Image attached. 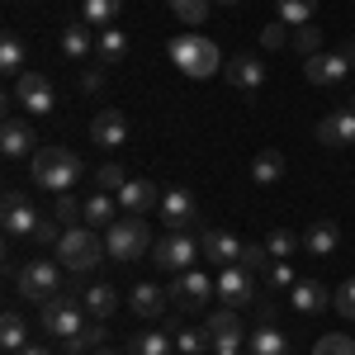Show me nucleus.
Returning <instances> with one entry per match:
<instances>
[{
  "mask_svg": "<svg viewBox=\"0 0 355 355\" xmlns=\"http://www.w3.org/2000/svg\"><path fill=\"white\" fill-rule=\"evenodd\" d=\"M251 180H256V185H275V180H284V152H275V147L256 152V157H251Z\"/></svg>",
  "mask_w": 355,
  "mask_h": 355,
  "instance_id": "nucleus-24",
  "label": "nucleus"
},
{
  "mask_svg": "<svg viewBox=\"0 0 355 355\" xmlns=\"http://www.w3.org/2000/svg\"><path fill=\"white\" fill-rule=\"evenodd\" d=\"M218 5H242V0H218Z\"/></svg>",
  "mask_w": 355,
  "mask_h": 355,
  "instance_id": "nucleus-53",
  "label": "nucleus"
},
{
  "mask_svg": "<svg viewBox=\"0 0 355 355\" xmlns=\"http://www.w3.org/2000/svg\"><path fill=\"white\" fill-rule=\"evenodd\" d=\"M33 180L53 194H67L81 180V157L67 152V147H38L33 152Z\"/></svg>",
  "mask_w": 355,
  "mask_h": 355,
  "instance_id": "nucleus-2",
  "label": "nucleus"
},
{
  "mask_svg": "<svg viewBox=\"0 0 355 355\" xmlns=\"http://www.w3.org/2000/svg\"><path fill=\"white\" fill-rule=\"evenodd\" d=\"M95 57H100V67L123 62V57H128V33H123V28H100V38H95Z\"/></svg>",
  "mask_w": 355,
  "mask_h": 355,
  "instance_id": "nucleus-23",
  "label": "nucleus"
},
{
  "mask_svg": "<svg viewBox=\"0 0 355 355\" xmlns=\"http://www.w3.org/2000/svg\"><path fill=\"white\" fill-rule=\"evenodd\" d=\"M166 5H171V10H175V15H180L185 24H204V19H209V5H214V0H166Z\"/></svg>",
  "mask_w": 355,
  "mask_h": 355,
  "instance_id": "nucleus-39",
  "label": "nucleus"
},
{
  "mask_svg": "<svg viewBox=\"0 0 355 355\" xmlns=\"http://www.w3.org/2000/svg\"><path fill=\"white\" fill-rule=\"evenodd\" d=\"M100 346H105V322H100V318H90V322L67 341V355H95Z\"/></svg>",
  "mask_w": 355,
  "mask_h": 355,
  "instance_id": "nucleus-28",
  "label": "nucleus"
},
{
  "mask_svg": "<svg viewBox=\"0 0 355 355\" xmlns=\"http://www.w3.org/2000/svg\"><path fill=\"white\" fill-rule=\"evenodd\" d=\"M294 48H299L303 57H318V53H322V28H313V24L294 28Z\"/></svg>",
  "mask_w": 355,
  "mask_h": 355,
  "instance_id": "nucleus-42",
  "label": "nucleus"
},
{
  "mask_svg": "<svg viewBox=\"0 0 355 355\" xmlns=\"http://www.w3.org/2000/svg\"><path fill=\"white\" fill-rule=\"evenodd\" d=\"M33 227H38V214H33V204L5 209V237H10V242H15V237H33Z\"/></svg>",
  "mask_w": 355,
  "mask_h": 355,
  "instance_id": "nucleus-32",
  "label": "nucleus"
},
{
  "mask_svg": "<svg viewBox=\"0 0 355 355\" xmlns=\"http://www.w3.org/2000/svg\"><path fill=\"white\" fill-rule=\"evenodd\" d=\"M261 43H266L270 53H279V48L289 43V24H266L261 28Z\"/></svg>",
  "mask_w": 355,
  "mask_h": 355,
  "instance_id": "nucleus-47",
  "label": "nucleus"
},
{
  "mask_svg": "<svg viewBox=\"0 0 355 355\" xmlns=\"http://www.w3.org/2000/svg\"><path fill=\"white\" fill-rule=\"evenodd\" d=\"M90 48H95V38H90V24H67V28H62V53L71 57V62H81Z\"/></svg>",
  "mask_w": 355,
  "mask_h": 355,
  "instance_id": "nucleus-33",
  "label": "nucleus"
},
{
  "mask_svg": "<svg viewBox=\"0 0 355 355\" xmlns=\"http://www.w3.org/2000/svg\"><path fill=\"white\" fill-rule=\"evenodd\" d=\"M308 19H313V5H308V0H279V24L303 28Z\"/></svg>",
  "mask_w": 355,
  "mask_h": 355,
  "instance_id": "nucleus-38",
  "label": "nucleus"
},
{
  "mask_svg": "<svg viewBox=\"0 0 355 355\" xmlns=\"http://www.w3.org/2000/svg\"><path fill=\"white\" fill-rule=\"evenodd\" d=\"M171 62L190 76V81H209V76H218L223 67V53L214 38H204V33H180V38H171Z\"/></svg>",
  "mask_w": 355,
  "mask_h": 355,
  "instance_id": "nucleus-1",
  "label": "nucleus"
},
{
  "mask_svg": "<svg viewBox=\"0 0 355 355\" xmlns=\"http://www.w3.org/2000/svg\"><path fill=\"white\" fill-rule=\"evenodd\" d=\"M0 341H5V351H10V355H19L28 346V327H24L19 313H5V318H0Z\"/></svg>",
  "mask_w": 355,
  "mask_h": 355,
  "instance_id": "nucleus-34",
  "label": "nucleus"
},
{
  "mask_svg": "<svg viewBox=\"0 0 355 355\" xmlns=\"http://www.w3.org/2000/svg\"><path fill=\"white\" fill-rule=\"evenodd\" d=\"M214 355H251L246 346H214Z\"/></svg>",
  "mask_w": 355,
  "mask_h": 355,
  "instance_id": "nucleus-50",
  "label": "nucleus"
},
{
  "mask_svg": "<svg viewBox=\"0 0 355 355\" xmlns=\"http://www.w3.org/2000/svg\"><path fill=\"white\" fill-rule=\"evenodd\" d=\"M214 289H218V279H214V275L185 270V275H175V279H171L166 299H171V308H175V313H199V308L209 303V294H214Z\"/></svg>",
  "mask_w": 355,
  "mask_h": 355,
  "instance_id": "nucleus-8",
  "label": "nucleus"
},
{
  "mask_svg": "<svg viewBox=\"0 0 355 355\" xmlns=\"http://www.w3.org/2000/svg\"><path fill=\"white\" fill-rule=\"evenodd\" d=\"M204 327H209V336H214V346H251L242 322H237V308H218Z\"/></svg>",
  "mask_w": 355,
  "mask_h": 355,
  "instance_id": "nucleus-19",
  "label": "nucleus"
},
{
  "mask_svg": "<svg viewBox=\"0 0 355 355\" xmlns=\"http://www.w3.org/2000/svg\"><path fill=\"white\" fill-rule=\"evenodd\" d=\"M15 105H24L28 114H53L57 110V90L43 71H24L15 81Z\"/></svg>",
  "mask_w": 355,
  "mask_h": 355,
  "instance_id": "nucleus-9",
  "label": "nucleus"
},
{
  "mask_svg": "<svg viewBox=\"0 0 355 355\" xmlns=\"http://www.w3.org/2000/svg\"><path fill=\"white\" fill-rule=\"evenodd\" d=\"M199 261V237L194 232H166L162 242H152V266L166 275H185Z\"/></svg>",
  "mask_w": 355,
  "mask_h": 355,
  "instance_id": "nucleus-7",
  "label": "nucleus"
},
{
  "mask_svg": "<svg viewBox=\"0 0 355 355\" xmlns=\"http://www.w3.org/2000/svg\"><path fill=\"white\" fill-rule=\"evenodd\" d=\"M105 251H110L114 261H137L142 251H152V232H147V223L119 214V218L105 227Z\"/></svg>",
  "mask_w": 355,
  "mask_h": 355,
  "instance_id": "nucleus-5",
  "label": "nucleus"
},
{
  "mask_svg": "<svg viewBox=\"0 0 355 355\" xmlns=\"http://www.w3.org/2000/svg\"><path fill=\"white\" fill-rule=\"evenodd\" d=\"M171 341H175V331H171V327L137 331V336H133V355H171Z\"/></svg>",
  "mask_w": 355,
  "mask_h": 355,
  "instance_id": "nucleus-35",
  "label": "nucleus"
},
{
  "mask_svg": "<svg viewBox=\"0 0 355 355\" xmlns=\"http://www.w3.org/2000/svg\"><path fill=\"white\" fill-rule=\"evenodd\" d=\"M119 214H123V209H119V194H110V190H100V194L85 199V227H95V232L110 227Z\"/></svg>",
  "mask_w": 355,
  "mask_h": 355,
  "instance_id": "nucleus-21",
  "label": "nucleus"
},
{
  "mask_svg": "<svg viewBox=\"0 0 355 355\" xmlns=\"http://www.w3.org/2000/svg\"><path fill=\"white\" fill-rule=\"evenodd\" d=\"M81 303H85V313H90V318H100V322H105L114 308H119V294H114V284H90V289L81 294Z\"/></svg>",
  "mask_w": 355,
  "mask_h": 355,
  "instance_id": "nucleus-26",
  "label": "nucleus"
},
{
  "mask_svg": "<svg viewBox=\"0 0 355 355\" xmlns=\"http://www.w3.org/2000/svg\"><path fill=\"white\" fill-rule=\"evenodd\" d=\"M62 261H48V256H33L28 266H19L15 275V289H19V299H33V303H48L53 294H62Z\"/></svg>",
  "mask_w": 355,
  "mask_h": 355,
  "instance_id": "nucleus-4",
  "label": "nucleus"
},
{
  "mask_svg": "<svg viewBox=\"0 0 355 355\" xmlns=\"http://www.w3.org/2000/svg\"><path fill=\"white\" fill-rule=\"evenodd\" d=\"M100 85H105V71H100V67H90V71L81 76V90H85V95H95Z\"/></svg>",
  "mask_w": 355,
  "mask_h": 355,
  "instance_id": "nucleus-48",
  "label": "nucleus"
},
{
  "mask_svg": "<svg viewBox=\"0 0 355 355\" xmlns=\"http://www.w3.org/2000/svg\"><path fill=\"white\" fill-rule=\"evenodd\" d=\"M308 5H318V0H308Z\"/></svg>",
  "mask_w": 355,
  "mask_h": 355,
  "instance_id": "nucleus-55",
  "label": "nucleus"
},
{
  "mask_svg": "<svg viewBox=\"0 0 355 355\" xmlns=\"http://www.w3.org/2000/svg\"><path fill=\"white\" fill-rule=\"evenodd\" d=\"M119 209H123L128 218H142L147 209H162V190H157L152 180H128V185L119 190Z\"/></svg>",
  "mask_w": 355,
  "mask_h": 355,
  "instance_id": "nucleus-15",
  "label": "nucleus"
},
{
  "mask_svg": "<svg viewBox=\"0 0 355 355\" xmlns=\"http://www.w3.org/2000/svg\"><path fill=\"white\" fill-rule=\"evenodd\" d=\"M303 242H308L313 256H331L336 242H341V232H336V223H331V218H318L313 227H308V237H303Z\"/></svg>",
  "mask_w": 355,
  "mask_h": 355,
  "instance_id": "nucleus-27",
  "label": "nucleus"
},
{
  "mask_svg": "<svg viewBox=\"0 0 355 355\" xmlns=\"http://www.w3.org/2000/svg\"><path fill=\"white\" fill-rule=\"evenodd\" d=\"M19 355H53V351H43V346H24Z\"/></svg>",
  "mask_w": 355,
  "mask_h": 355,
  "instance_id": "nucleus-52",
  "label": "nucleus"
},
{
  "mask_svg": "<svg viewBox=\"0 0 355 355\" xmlns=\"http://www.w3.org/2000/svg\"><path fill=\"white\" fill-rule=\"evenodd\" d=\"M266 284H270V289H294L299 279H294V270H289V261H270V270H266Z\"/></svg>",
  "mask_w": 355,
  "mask_h": 355,
  "instance_id": "nucleus-45",
  "label": "nucleus"
},
{
  "mask_svg": "<svg viewBox=\"0 0 355 355\" xmlns=\"http://www.w3.org/2000/svg\"><path fill=\"white\" fill-rule=\"evenodd\" d=\"M313 355H355V341H351V336H341V331H331V336H318Z\"/></svg>",
  "mask_w": 355,
  "mask_h": 355,
  "instance_id": "nucleus-41",
  "label": "nucleus"
},
{
  "mask_svg": "<svg viewBox=\"0 0 355 355\" xmlns=\"http://www.w3.org/2000/svg\"><path fill=\"white\" fill-rule=\"evenodd\" d=\"M0 204H5V209H19V204H28V199H24V190H19V185H10V190H5V199H0Z\"/></svg>",
  "mask_w": 355,
  "mask_h": 355,
  "instance_id": "nucleus-49",
  "label": "nucleus"
},
{
  "mask_svg": "<svg viewBox=\"0 0 355 355\" xmlns=\"http://www.w3.org/2000/svg\"><path fill=\"white\" fill-rule=\"evenodd\" d=\"M346 71H351V62L341 53H318V57H303V76L313 85H336L346 81Z\"/></svg>",
  "mask_w": 355,
  "mask_h": 355,
  "instance_id": "nucleus-14",
  "label": "nucleus"
},
{
  "mask_svg": "<svg viewBox=\"0 0 355 355\" xmlns=\"http://www.w3.org/2000/svg\"><path fill=\"white\" fill-rule=\"evenodd\" d=\"M237 266H242L246 275H266V270H270V251H266V246H256V242H246L242 256H237Z\"/></svg>",
  "mask_w": 355,
  "mask_h": 355,
  "instance_id": "nucleus-37",
  "label": "nucleus"
},
{
  "mask_svg": "<svg viewBox=\"0 0 355 355\" xmlns=\"http://www.w3.org/2000/svg\"><path fill=\"white\" fill-rule=\"evenodd\" d=\"M85 318H90V313H85L81 294H71V289H67V294H53V299L43 303V313H38V322L53 331V336H62V341H71V336L85 327Z\"/></svg>",
  "mask_w": 355,
  "mask_h": 355,
  "instance_id": "nucleus-6",
  "label": "nucleus"
},
{
  "mask_svg": "<svg viewBox=\"0 0 355 355\" xmlns=\"http://www.w3.org/2000/svg\"><path fill=\"white\" fill-rule=\"evenodd\" d=\"M331 308H336V313H341L346 322H355V279H346V284H341V289L331 294Z\"/></svg>",
  "mask_w": 355,
  "mask_h": 355,
  "instance_id": "nucleus-44",
  "label": "nucleus"
},
{
  "mask_svg": "<svg viewBox=\"0 0 355 355\" xmlns=\"http://www.w3.org/2000/svg\"><path fill=\"white\" fill-rule=\"evenodd\" d=\"M53 218L62 223V227H81V218H85V204L76 199V194L67 190V194H57V204H53Z\"/></svg>",
  "mask_w": 355,
  "mask_h": 355,
  "instance_id": "nucleus-36",
  "label": "nucleus"
},
{
  "mask_svg": "<svg viewBox=\"0 0 355 355\" xmlns=\"http://www.w3.org/2000/svg\"><path fill=\"white\" fill-rule=\"evenodd\" d=\"M289 299H294V313H303V318H318V313H327V308H331V289L322 284V279H299Z\"/></svg>",
  "mask_w": 355,
  "mask_h": 355,
  "instance_id": "nucleus-17",
  "label": "nucleus"
},
{
  "mask_svg": "<svg viewBox=\"0 0 355 355\" xmlns=\"http://www.w3.org/2000/svg\"><path fill=\"white\" fill-rule=\"evenodd\" d=\"M119 10H123V0H81V24H90V28H110Z\"/></svg>",
  "mask_w": 355,
  "mask_h": 355,
  "instance_id": "nucleus-30",
  "label": "nucleus"
},
{
  "mask_svg": "<svg viewBox=\"0 0 355 355\" xmlns=\"http://www.w3.org/2000/svg\"><path fill=\"white\" fill-rule=\"evenodd\" d=\"M0 71H5L10 81H19L28 71V53H24V38H19V33H5V38H0Z\"/></svg>",
  "mask_w": 355,
  "mask_h": 355,
  "instance_id": "nucleus-22",
  "label": "nucleus"
},
{
  "mask_svg": "<svg viewBox=\"0 0 355 355\" xmlns=\"http://www.w3.org/2000/svg\"><path fill=\"white\" fill-rule=\"evenodd\" d=\"M242 246L232 232H223V227H204L199 232V256L204 261H214V266H237V256H242Z\"/></svg>",
  "mask_w": 355,
  "mask_h": 355,
  "instance_id": "nucleus-12",
  "label": "nucleus"
},
{
  "mask_svg": "<svg viewBox=\"0 0 355 355\" xmlns=\"http://www.w3.org/2000/svg\"><path fill=\"white\" fill-rule=\"evenodd\" d=\"M95 180H100V190L119 194V190H123V185H128V171H123V166H119V162H110V166H100V171H95Z\"/></svg>",
  "mask_w": 355,
  "mask_h": 355,
  "instance_id": "nucleus-43",
  "label": "nucleus"
},
{
  "mask_svg": "<svg viewBox=\"0 0 355 355\" xmlns=\"http://www.w3.org/2000/svg\"><path fill=\"white\" fill-rule=\"evenodd\" d=\"M318 142H327V147H351L355 142V105L327 114V119L318 123Z\"/></svg>",
  "mask_w": 355,
  "mask_h": 355,
  "instance_id": "nucleus-18",
  "label": "nucleus"
},
{
  "mask_svg": "<svg viewBox=\"0 0 355 355\" xmlns=\"http://www.w3.org/2000/svg\"><path fill=\"white\" fill-rule=\"evenodd\" d=\"M341 57H346V62L355 67V43H341Z\"/></svg>",
  "mask_w": 355,
  "mask_h": 355,
  "instance_id": "nucleus-51",
  "label": "nucleus"
},
{
  "mask_svg": "<svg viewBox=\"0 0 355 355\" xmlns=\"http://www.w3.org/2000/svg\"><path fill=\"white\" fill-rule=\"evenodd\" d=\"M251 355H289V341H284V331H275V322H261V331L251 336Z\"/></svg>",
  "mask_w": 355,
  "mask_h": 355,
  "instance_id": "nucleus-31",
  "label": "nucleus"
},
{
  "mask_svg": "<svg viewBox=\"0 0 355 355\" xmlns=\"http://www.w3.org/2000/svg\"><path fill=\"white\" fill-rule=\"evenodd\" d=\"M90 142H100V147H123V142H128V114L105 105V110L90 119Z\"/></svg>",
  "mask_w": 355,
  "mask_h": 355,
  "instance_id": "nucleus-13",
  "label": "nucleus"
},
{
  "mask_svg": "<svg viewBox=\"0 0 355 355\" xmlns=\"http://www.w3.org/2000/svg\"><path fill=\"white\" fill-rule=\"evenodd\" d=\"M294 246H299V237H294L289 227H275L270 237H266V251H270V261H284V256H294Z\"/></svg>",
  "mask_w": 355,
  "mask_h": 355,
  "instance_id": "nucleus-40",
  "label": "nucleus"
},
{
  "mask_svg": "<svg viewBox=\"0 0 355 355\" xmlns=\"http://www.w3.org/2000/svg\"><path fill=\"white\" fill-rule=\"evenodd\" d=\"M95 355H119V351H95Z\"/></svg>",
  "mask_w": 355,
  "mask_h": 355,
  "instance_id": "nucleus-54",
  "label": "nucleus"
},
{
  "mask_svg": "<svg viewBox=\"0 0 355 355\" xmlns=\"http://www.w3.org/2000/svg\"><path fill=\"white\" fill-rule=\"evenodd\" d=\"M100 256H105V242H100V232H95V227H67V232H62V242H57V261H62L71 275L95 270V266H100Z\"/></svg>",
  "mask_w": 355,
  "mask_h": 355,
  "instance_id": "nucleus-3",
  "label": "nucleus"
},
{
  "mask_svg": "<svg viewBox=\"0 0 355 355\" xmlns=\"http://www.w3.org/2000/svg\"><path fill=\"white\" fill-rule=\"evenodd\" d=\"M171 331H175V346H180V355H204V351H214V336H209V327H180V322H171Z\"/></svg>",
  "mask_w": 355,
  "mask_h": 355,
  "instance_id": "nucleus-29",
  "label": "nucleus"
},
{
  "mask_svg": "<svg viewBox=\"0 0 355 355\" xmlns=\"http://www.w3.org/2000/svg\"><path fill=\"white\" fill-rule=\"evenodd\" d=\"M62 232H67V227H62L57 218H38V227H33V242H38V246H57V242H62Z\"/></svg>",
  "mask_w": 355,
  "mask_h": 355,
  "instance_id": "nucleus-46",
  "label": "nucleus"
},
{
  "mask_svg": "<svg viewBox=\"0 0 355 355\" xmlns=\"http://www.w3.org/2000/svg\"><path fill=\"white\" fill-rule=\"evenodd\" d=\"M218 299H223V308H251L256 303V275H246L242 266H223L218 270Z\"/></svg>",
  "mask_w": 355,
  "mask_h": 355,
  "instance_id": "nucleus-10",
  "label": "nucleus"
},
{
  "mask_svg": "<svg viewBox=\"0 0 355 355\" xmlns=\"http://www.w3.org/2000/svg\"><path fill=\"white\" fill-rule=\"evenodd\" d=\"M194 218H199V204H194V194L185 185H175V190L162 194V223L171 232H190Z\"/></svg>",
  "mask_w": 355,
  "mask_h": 355,
  "instance_id": "nucleus-11",
  "label": "nucleus"
},
{
  "mask_svg": "<svg viewBox=\"0 0 355 355\" xmlns=\"http://www.w3.org/2000/svg\"><path fill=\"white\" fill-rule=\"evenodd\" d=\"M166 303H171V299H166V289H162V284H137L133 294H128V308H133L137 318H157Z\"/></svg>",
  "mask_w": 355,
  "mask_h": 355,
  "instance_id": "nucleus-25",
  "label": "nucleus"
},
{
  "mask_svg": "<svg viewBox=\"0 0 355 355\" xmlns=\"http://www.w3.org/2000/svg\"><path fill=\"white\" fill-rule=\"evenodd\" d=\"M223 76L237 85V90H261V81H266V67H261L256 57H232V62L223 67Z\"/></svg>",
  "mask_w": 355,
  "mask_h": 355,
  "instance_id": "nucleus-20",
  "label": "nucleus"
},
{
  "mask_svg": "<svg viewBox=\"0 0 355 355\" xmlns=\"http://www.w3.org/2000/svg\"><path fill=\"white\" fill-rule=\"evenodd\" d=\"M38 137H33V128H28L24 119H5V128H0V152L10 157V162H24V157H33L38 147H33Z\"/></svg>",
  "mask_w": 355,
  "mask_h": 355,
  "instance_id": "nucleus-16",
  "label": "nucleus"
}]
</instances>
